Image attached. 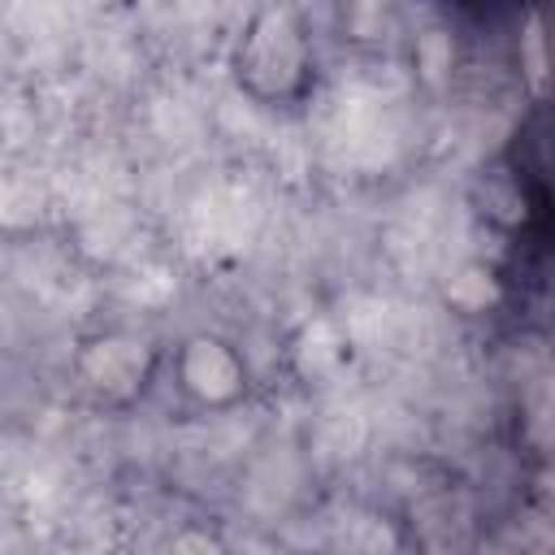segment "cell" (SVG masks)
Returning a JSON list of instances; mask_svg holds the SVG:
<instances>
[{
  "mask_svg": "<svg viewBox=\"0 0 555 555\" xmlns=\"http://www.w3.org/2000/svg\"><path fill=\"white\" fill-rule=\"evenodd\" d=\"M234 91L260 113H299L321 87L317 22L304 4L264 0L247 9L225 48Z\"/></svg>",
  "mask_w": 555,
  "mask_h": 555,
  "instance_id": "cell-1",
  "label": "cell"
},
{
  "mask_svg": "<svg viewBox=\"0 0 555 555\" xmlns=\"http://www.w3.org/2000/svg\"><path fill=\"white\" fill-rule=\"evenodd\" d=\"M390 529L403 555H486L490 507L477 477L460 464L416 455L395 473Z\"/></svg>",
  "mask_w": 555,
  "mask_h": 555,
  "instance_id": "cell-2",
  "label": "cell"
},
{
  "mask_svg": "<svg viewBox=\"0 0 555 555\" xmlns=\"http://www.w3.org/2000/svg\"><path fill=\"white\" fill-rule=\"evenodd\" d=\"M165 343L130 321H108L87 334H78L69 351V377L74 386L104 412H130L139 408L152 386L160 382Z\"/></svg>",
  "mask_w": 555,
  "mask_h": 555,
  "instance_id": "cell-3",
  "label": "cell"
},
{
  "mask_svg": "<svg viewBox=\"0 0 555 555\" xmlns=\"http://www.w3.org/2000/svg\"><path fill=\"white\" fill-rule=\"evenodd\" d=\"M160 382L191 416H230L256 395L247 351L221 330H186L182 338L165 343Z\"/></svg>",
  "mask_w": 555,
  "mask_h": 555,
  "instance_id": "cell-4",
  "label": "cell"
},
{
  "mask_svg": "<svg viewBox=\"0 0 555 555\" xmlns=\"http://www.w3.org/2000/svg\"><path fill=\"white\" fill-rule=\"evenodd\" d=\"M160 555H234V546L225 542V533L217 525H208V520H182L165 538Z\"/></svg>",
  "mask_w": 555,
  "mask_h": 555,
  "instance_id": "cell-5",
  "label": "cell"
},
{
  "mask_svg": "<svg viewBox=\"0 0 555 555\" xmlns=\"http://www.w3.org/2000/svg\"><path fill=\"white\" fill-rule=\"evenodd\" d=\"M304 555H325V551H304Z\"/></svg>",
  "mask_w": 555,
  "mask_h": 555,
  "instance_id": "cell-6",
  "label": "cell"
}]
</instances>
